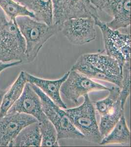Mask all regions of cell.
I'll return each instance as SVG.
<instances>
[{
  "label": "cell",
  "instance_id": "obj_10",
  "mask_svg": "<svg viewBox=\"0 0 131 147\" xmlns=\"http://www.w3.org/2000/svg\"><path fill=\"white\" fill-rule=\"evenodd\" d=\"M38 122L35 118L22 113H7L0 117V146H8L22 129Z\"/></svg>",
  "mask_w": 131,
  "mask_h": 147
},
{
  "label": "cell",
  "instance_id": "obj_25",
  "mask_svg": "<svg viewBox=\"0 0 131 147\" xmlns=\"http://www.w3.org/2000/svg\"><path fill=\"white\" fill-rule=\"evenodd\" d=\"M3 94H1L0 95V110H1V102H2V98H3Z\"/></svg>",
  "mask_w": 131,
  "mask_h": 147
},
{
  "label": "cell",
  "instance_id": "obj_19",
  "mask_svg": "<svg viewBox=\"0 0 131 147\" xmlns=\"http://www.w3.org/2000/svg\"><path fill=\"white\" fill-rule=\"evenodd\" d=\"M0 9L10 20H15L19 16H28L34 19L32 12L14 0H0Z\"/></svg>",
  "mask_w": 131,
  "mask_h": 147
},
{
  "label": "cell",
  "instance_id": "obj_24",
  "mask_svg": "<svg viewBox=\"0 0 131 147\" xmlns=\"http://www.w3.org/2000/svg\"><path fill=\"white\" fill-rule=\"evenodd\" d=\"M91 5L97 10H102L105 5L110 0H88Z\"/></svg>",
  "mask_w": 131,
  "mask_h": 147
},
{
  "label": "cell",
  "instance_id": "obj_20",
  "mask_svg": "<svg viewBox=\"0 0 131 147\" xmlns=\"http://www.w3.org/2000/svg\"><path fill=\"white\" fill-rule=\"evenodd\" d=\"M40 133L41 136V146L43 147H58V135L56 129L52 122L46 119L39 122Z\"/></svg>",
  "mask_w": 131,
  "mask_h": 147
},
{
  "label": "cell",
  "instance_id": "obj_5",
  "mask_svg": "<svg viewBox=\"0 0 131 147\" xmlns=\"http://www.w3.org/2000/svg\"><path fill=\"white\" fill-rule=\"evenodd\" d=\"M95 24L99 27L103 37L105 52L118 61L121 70L123 65L130 62L131 35L110 28L99 17L94 18Z\"/></svg>",
  "mask_w": 131,
  "mask_h": 147
},
{
  "label": "cell",
  "instance_id": "obj_3",
  "mask_svg": "<svg viewBox=\"0 0 131 147\" xmlns=\"http://www.w3.org/2000/svg\"><path fill=\"white\" fill-rule=\"evenodd\" d=\"M26 47L16 20L8 19L0 9V62H27Z\"/></svg>",
  "mask_w": 131,
  "mask_h": 147
},
{
  "label": "cell",
  "instance_id": "obj_21",
  "mask_svg": "<svg viewBox=\"0 0 131 147\" xmlns=\"http://www.w3.org/2000/svg\"><path fill=\"white\" fill-rule=\"evenodd\" d=\"M109 94L104 99L98 100L95 104V109L100 116L110 112L120 100V88L118 86L110 88Z\"/></svg>",
  "mask_w": 131,
  "mask_h": 147
},
{
  "label": "cell",
  "instance_id": "obj_16",
  "mask_svg": "<svg viewBox=\"0 0 131 147\" xmlns=\"http://www.w3.org/2000/svg\"><path fill=\"white\" fill-rule=\"evenodd\" d=\"M131 143V134L124 115L122 116L113 129L102 139L100 145L121 144L129 145Z\"/></svg>",
  "mask_w": 131,
  "mask_h": 147
},
{
  "label": "cell",
  "instance_id": "obj_14",
  "mask_svg": "<svg viewBox=\"0 0 131 147\" xmlns=\"http://www.w3.org/2000/svg\"><path fill=\"white\" fill-rule=\"evenodd\" d=\"M27 82L26 72L22 71L20 72L15 82L3 96L0 117L6 115L10 107L20 98Z\"/></svg>",
  "mask_w": 131,
  "mask_h": 147
},
{
  "label": "cell",
  "instance_id": "obj_4",
  "mask_svg": "<svg viewBox=\"0 0 131 147\" xmlns=\"http://www.w3.org/2000/svg\"><path fill=\"white\" fill-rule=\"evenodd\" d=\"M65 111L72 124L84 136L85 140L99 144L102 137L96 120L95 109L88 94L84 96V102L81 105L67 109Z\"/></svg>",
  "mask_w": 131,
  "mask_h": 147
},
{
  "label": "cell",
  "instance_id": "obj_7",
  "mask_svg": "<svg viewBox=\"0 0 131 147\" xmlns=\"http://www.w3.org/2000/svg\"><path fill=\"white\" fill-rule=\"evenodd\" d=\"M110 89L77 71L71 70L61 87L60 95L66 100L77 104L80 97H84L90 92L109 91Z\"/></svg>",
  "mask_w": 131,
  "mask_h": 147
},
{
  "label": "cell",
  "instance_id": "obj_17",
  "mask_svg": "<svg viewBox=\"0 0 131 147\" xmlns=\"http://www.w3.org/2000/svg\"><path fill=\"white\" fill-rule=\"evenodd\" d=\"M113 19L106 23L108 27L115 30L129 28L131 24V0H123L113 10Z\"/></svg>",
  "mask_w": 131,
  "mask_h": 147
},
{
  "label": "cell",
  "instance_id": "obj_18",
  "mask_svg": "<svg viewBox=\"0 0 131 147\" xmlns=\"http://www.w3.org/2000/svg\"><path fill=\"white\" fill-rule=\"evenodd\" d=\"M124 110L125 107L121 105L120 99L110 112L104 115L100 116L98 129L102 139L109 134L119 121L121 116L124 115Z\"/></svg>",
  "mask_w": 131,
  "mask_h": 147
},
{
  "label": "cell",
  "instance_id": "obj_15",
  "mask_svg": "<svg viewBox=\"0 0 131 147\" xmlns=\"http://www.w3.org/2000/svg\"><path fill=\"white\" fill-rule=\"evenodd\" d=\"M41 143L39 122L30 124L22 129L8 146L40 147Z\"/></svg>",
  "mask_w": 131,
  "mask_h": 147
},
{
  "label": "cell",
  "instance_id": "obj_12",
  "mask_svg": "<svg viewBox=\"0 0 131 147\" xmlns=\"http://www.w3.org/2000/svg\"><path fill=\"white\" fill-rule=\"evenodd\" d=\"M70 71L64 75L60 79L55 80H49L35 77L26 72L27 82L33 84L41 90L55 104L63 109H67V105L62 99L60 95V88L63 82L68 76Z\"/></svg>",
  "mask_w": 131,
  "mask_h": 147
},
{
  "label": "cell",
  "instance_id": "obj_8",
  "mask_svg": "<svg viewBox=\"0 0 131 147\" xmlns=\"http://www.w3.org/2000/svg\"><path fill=\"white\" fill-rule=\"evenodd\" d=\"M53 24L60 27L69 19L99 17L98 10L88 0H52Z\"/></svg>",
  "mask_w": 131,
  "mask_h": 147
},
{
  "label": "cell",
  "instance_id": "obj_6",
  "mask_svg": "<svg viewBox=\"0 0 131 147\" xmlns=\"http://www.w3.org/2000/svg\"><path fill=\"white\" fill-rule=\"evenodd\" d=\"M32 87L40 97L43 111L56 129L58 140L61 139H84V136L72 124L65 110L55 104L37 86Z\"/></svg>",
  "mask_w": 131,
  "mask_h": 147
},
{
  "label": "cell",
  "instance_id": "obj_13",
  "mask_svg": "<svg viewBox=\"0 0 131 147\" xmlns=\"http://www.w3.org/2000/svg\"><path fill=\"white\" fill-rule=\"evenodd\" d=\"M18 2L32 12L35 20L49 26L53 25L52 0H18Z\"/></svg>",
  "mask_w": 131,
  "mask_h": 147
},
{
  "label": "cell",
  "instance_id": "obj_11",
  "mask_svg": "<svg viewBox=\"0 0 131 147\" xmlns=\"http://www.w3.org/2000/svg\"><path fill=\"white\" fill-rule=\"evenodd\" d=\"M22 113L35 118L38 122L48 119L43 111L40 97L27 82L20 98L9 109L7 113Z\"/></svg>",
  "mask_w": 131,
  "mask_h": 147
},
{
  "label": "cell",
  "instance_id": "obj_2",
  "mask_svg": "<svg viewBox=\"0 0 131 147\" xmlns=\"http://www.w3.org/2000/svg\"><path fill=\"white\" fill-rule=\"evenodd\" d=\"M16 22L26 42L25 55L28 63L35 60L43 46L60 32L58 26H49L28 16H19Z\"/></svg>",
  "mask_w": 131,
  "mask_h": 147
},
{
  "label": "cell",
  "instance_id": "obj_9",
  "mask_svg": "<svg viewBox=\"0 0 131 147\" xmlns=\"http://www.w3.org/2000/svg\"><path fill=\"white\" fill-rule=\"evenodd\" d=\"M95 19L93 17H76L63 23L60 32L74 45H83L96 39Z\"/></svg>",
  "mask_w": 131,
  "mask_h": 147
},
{
  "label": "cell",
  "instance_id": "obj_23",
  "mask_svg": "<svg viewBox=\"0 0 131 147\" xmlns=\"http://www.w3.org/2000/svg\"><path fill=\"white\" fill-rule=\"evenodd\" d=\"M23 63L22 61H14V62H8V63L0 62V74L7 69L20 65ZM5 92V91L3 90L0 88V95L3 94Z\"/></svg>",
  "mask_w": 131,
  "mask_h": 147
},
{
  "label": "cell",
  "instance_id": "obj_1",
  "mask_svg": "<svg viewBox=\"0 0 131 147\" xmlns=\"http://www.w3.org/2000/svg\"><path fill=\"white\" fill-rule=\"evenodd\" d=\"M71 70L77 71L91 79L104 80L121 87V68L118 61L105 52L83 54Z\"/></svg>",
  "mask_w": 131,
  "mask_h": 147
},
{
  "label": "cell",
  "instance_id": "obj_22",
  "mask_svg": "<svg viewBox=\"0 0 131 147\" xmlns=\"http://www.w3.org/2000/svg\"><path fill=\"white\" fill-rule=\"evenodd\" d=\"M130 62L126 63L122 70V79L120 95L121 105L123 107H125L127 99L130 94Z\"/></svg>",
  "mask_w": 131,
  "mask_h": 147
}]
</instances>
